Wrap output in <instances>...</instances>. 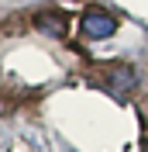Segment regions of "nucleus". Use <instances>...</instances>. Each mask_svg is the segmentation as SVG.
<instances>
[{
	"label": "nucleus",
	"mask_w": 148,
	"mask_h": 152,
	"mask_svg": "<svg viewBox=\"0 0 148 152\" xmlns=\"http://www.w3.org/2000/svg\"><path fill=\"white\" fill-rule=\"evenodd\" d=\"M79 28H83V35H86V38H110L114 31H117V21H114L107 10L90 7V10L83 14V21H79Z\"/></svg>",
	"instance_id": "1"
},
{
	"label": "nucleus",
	"mask_w": 148,
	"mask_h": 152,
	"mask_svg": "<svg viewBox=\"0 0 148 152\" xmlns=\"http://www.w3.org/2000/svg\"><path fill=\"white\" fill-rule=\"evenodd\" d=\"M134 69L131 66H114L110 69V76H107V86H110V94L114 97H128L131 90H134Z\"/></svg>",
	"instance_id": "2"
},
{
	"label": "nucleus",
	"mask_w": 148,
	"mask_h": 152,
	"mask_svg": "<svg viewBox=\"0 0 148 152\" xmlns=\"http://www.w3.org/2000/svg\"><path fill=\"white\" fill-rule=\"evenodd\" d=\"M35 28L41 31V35L62 38V35H65V21L59 18V14H38V18H35Z\"/></svg>",
	"instance_id": "3"
},
{
	"label": "nucleus",
	"mask_w": 148,
	"mask_h": 152,
	"mask_svg": "<svg viewBox=\"0 0 148 152\" xmlns=\"http://www.w3.org/2000/svg\"><path fill=\"white\" fill-rule=\"evenodd\" d=\"M145 152H148V149H145Z\"/></svg>",
	"instance_id": "4"
}]
</instances>
